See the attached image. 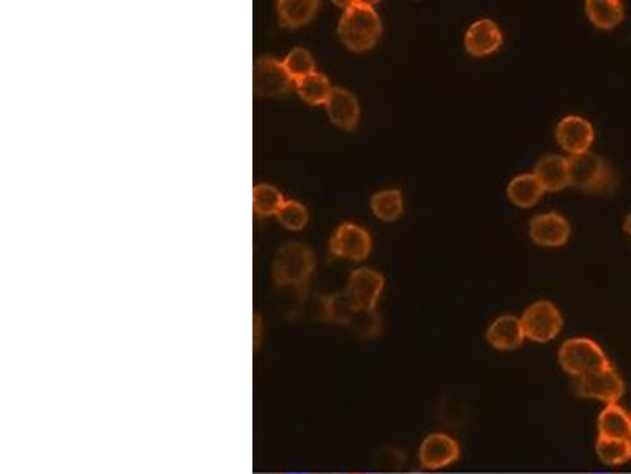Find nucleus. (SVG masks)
<instances>
[{
  "label": "nucleus",
  "mask_w": 631,
  "mask_h": 474,
  "mask_svg": "<svg viewBox=\"0 0 631 474\" xmlns=\"http://www.w3.org/2000/svg\"><path fill=\"white\" fill-rule=\"evenodd\" d=\"M337 5L344 8L338 24V36L342 45L354 53H365L376 46L382 36V23L371 2L354 0L337 2Z\"/></svg>",
  "instance_id": "f257e3e1"
},
{
  "label": "nucleus",
  "mask_w": 631,
  "mask_h": 474,
  "mask_svg": "<svg viewBox=\"0 0 631 474\" xmlns=\"http://www.w3.org/2000/svg\"><path fill=\"white\" fill-rule=\"evenodd\" d=\"M314 316L321 321L348 326L361 337H374L381 332V318L376 310H361L355 307L351 297L342 293L314 299Z\"/></svg>",
  "instance_id": "f03ea898"
},
{
  "label": "nucleus",
  "mask_w": 631,
  "mask_h": 474,
  "mask_svg": "<svg viewBox=\"0 0 631 474\" xmlns=\"http://www.w3.org/2000/svg\"><path fill=\"white\" fill-rule=\"evenodd\" d=\"M314 253L307 245L299 242H290L278 250L271 275L273 282L281 290H290L299 299L307 297L308 284L313 277Z\"/></svg>",
  "instance_id": "7ed1b4c3"
},
{
  "label": "nucleus",
  "mask_w": 631,
  "mask_h": 474,
  "mask_svg": "<svg viewBox=\"0 0 631 474\" xmlns=\"http://www.w3.org/2000/svg\"><path fill=\"white\" fill-rule=\"evenodd\" d=\"M570 185L585 193H606L617 184L616 172L600 155L585 152L568 159Z\"/></svg>",
  "instance_id": "20e7f679"
},
{
  "label": "nucleus",
  "mask_w": 631,
  "mask_h": 474,
  "mask_svg": "<svg viewBox=\"0 0 631 474\" xmlns=\"http://www.w3.org/2000/svg\"><path fill=\"white\" fill-rule=\"evenodd\" d=\"M557 357L561 367L573 378H581L611 366L602 346L585 337L570 338L564 342Z\"/></svg>",
  "instance_id": "39448f33"
},
{
  "label": "nucleus",
  "mask_w": 631,
  "mask_h": 474,
  "mask_svg": "<svg viewBox=\"0 0 631 474\" xmlns=\"http://www.w3.org/2000/svg\"><path fill=\"white\" fill-rule=\"evenodd\" d=\"M523 329L525 338L537 344H546L559 335L564 326L561 312L555 304L549 301H538L525 308L523 318Z\"/></svg>",
  "instance_id": "423d86ee"
},
{
  "label": "nucleus",
  "mask_w": 631,
  "mask_h": 474,
  "mask_svg": "<svg viewBox=\"0 0 631 474\" xmlns=\"http://www.w3.org/2000/svg\"><path fill=\"white\" fill-rule=\"evenodd\" d=\"M575 389L579 397L594 398L606 405H613L619 402V398L624 396L626 385H624V379L620 378L619 374L614 370L613 366H609L594 374L576 378Z\"/></svg>",
  "instance_id": "0eeeda50"
},
{
  "label": "nucleus",
  "mask_w": 631,
  "mask_h": 474,
  "mask_svg": "<svg viewBox=\"0 0 631 474\" xmlns=\"http://www.w3.org/2000/svg\"><path fill=\"white\" fill-rule=\"evenodd\" d=\"M295 81L284 68L283 62L273 57H260L254 66V92L260 97H281L294 89Z\"/></svg>",
  "instance_id": "6e6552de"
},
{
  "label": "nucleus",
  "mask_w": 631,
  "mask_h": 474,
  "mask_svg": "<svg viewBox=\"0 0 631 474\" xmlns=\"http://www.w3.org/2000/svg\"><path fill=\"white\" fill-rule=\"evenodd\" d=\"M372 241L365 228L354 223L338 226L331 239V255L344 260L361 261L371 253Z\"/></svg>",
  "instance_id": "1a4fd4ad"
},
{
  "label": "nucleus",
  "mask_w": 631,
  "mask_h": 474,
  "mask_svg": "<svg viewBox=\"0 0 631 474\" xmlns=\"http://www.w3.org/2000/svg\"><path fill=\"white\" fill-rule=\"evenodd\" d=\"M382 273H376L368 267H361L351 273L346 286V294L361 310H376L379 297L382 294Z\"/></svg>",
  "instance_id": "9d476101"
},
{
  "label": "nucleus",
  "mask_w": 631,
  "mask_h": 474,
  "mask_svg": "<svg viewBox=\"0 0 631 474\" xmlns=\"http://www.w3.org/2000/svg\"><path fill=\"white\" fill-rule=\"evenodd\" d=\"M461 449L456 439L447 433H431L420 445V463L426 469H441L458 460Z\"/></svg>",
  "instance_id": "9b49d317"
},
{
  "label": "nucleus",
  "mask_w": 631,
  "mask_h": 474,
  "mask_svg": "<svg viewBox=\"0 0 631 474\" xmlns=\"http://www.w3.org/2000/svg\"><path fill=\"white\" fill-rule=\"evenodd\" d=\"M555 138L562 149L572 155L585 154L594 142L595 133L589 120L579 116H566L555 127Z\"/></svg>",
  "instance_id": "f8f14e48"
},
{
  "label": "nucleus",
  "mask_w": 631,
  "mask_h": 474,
  "mask_svg": "<svg viewBox=\"0 0 631 474\" xmlns=\"http://www.w3.org/2000/svg\"><path fill=\"white\" fill-rule=\"evenodd\" d=\"M572 228L561 213L549 212L537 215L531 220L529 234L537 245L542 247H562L570 237Z\"/></svg>",
  "instance_id": "ddd939ff"
},
{
  "label": "nucleus",
  "mask_w": 631,
  "mask_h": 474,
  "mask_svg": "<svg viewBox=\"0 0 631 474\" xmlns=\"http://www.w3.org/2000/svg\"><path fill=\"white\" fill-rule=\"evenodd\" d=\"M325 109L331 122L342 130L352 131L357 129L361 120V103L352 92L333 88L331 98L325 103Z\"/></svg>",
  "instance_id": "4468645a"
},
{
  "label": "nucleus",
  "mask_w": 631,
  "mask_h": 474,
  "mask_svg": "<svg viewBox=\"0 0 631 474\" xmlns=\"http://www.w3.org/2000/svg\"><path fill=\"white\" fill-rule=\"evenodd\" d=\"M501 45V29L491 19H478L467 29L464 36V47L473 57H484L496 53Z\"/></svg>",
  "instance_id": "2eb2a0df"
},
{
  "label": "nucleus",
  "mask_w": 631,
  "mask_h": 474,
  "mask_svg": "<svg viewBox=\"0 0 631 474\" xmlns=\"http://www.w3.org/2000/svg\"><path fill=\"white\" fill-rule=\"evenodd\" d=\"M486 338L493 348L499 351H512L519 348L525 340L523 323L514 314L499 316L486 332Z\"/></svg>",
  "instance_id": "dca6fc26"
},
{
  "label": "nucleus",
  "mask_w": 631,
  "mask_h": 474,
  "mask_svg": "<svg viewBox=\"0 0 631 474\" xmlns=\"http://www.w3.org/2000/svg\"><path fill=\"white\" fill-rule=\"evenodd\" d=\"M544 191H561L570 185L568 159L561 155H544L532 172Z\"/></svg>",
  "instance_id": "f3484780"
},
{
  "label": "nucleus",
  "mask_w": 631,
  "mask_h": 474,
  "mask_svg": "<svg viewBox=\"0 0 631 474\" xmlns=\"http://www.w3.org/2000/svg\"><path fill=\"white\" fill-rule=\"evenodd\" d=\"M316 0H280L277 4L278 19L283 27L297 29L311 23L319 10Z\"/></svg>",
  "instance_id": "a211bd4d"
},
{
  "label": "nucleus",
  "mask_w": 631,
  "mask_h": 474,
  "mask_svg": "<svg viewBox=\"0 0 631 474\" xmlns=\"http://www.w3.org/2000/svg\"><path fill=\"white\" fill-rule=\"evenodd\" d=\"M598 435L608 438H630L631 416L617 403L606 405L602 415L598 416Z\"/></svg>",
  "instance_id": "6ab92c4d"
},
{
  "label": "nucleus",
  "mask_w": 631,
  "mask_h": 474,
  "mask_svg": "<svg viewBox=\"0 0 631 474\" xmlns=\"http://www.w3.org/2000/svg\"><path fill=\"white\" fill-rule=\"evenodd\" d=\"M585 13L598 29H614L624 21V5L619 0H587Z\"/></svg>",
  "instance_id": "aec40b11"
},
{
  "label": "nucleus",
  "mask_w": 631,
  "mask_h": 474,
  "mask_svg": "<svg viewBox=\"0 0 631 474\" xmlns=\"http://www.w3.org/2000/svg\"><path fill=\"white\" fill-rule=\"evenodd\" d=\"M544 190L534 174H521L508 184V200L521 209L532 208L542 198Z\"/></svg>",
  "instance_id": "412c9836"
},
{
  "label": "nucleus",
  "mask_w": 631,
  "mask_h": 474,
  "mask_svg": "<svg viewBox=\"0 0 631 474\" xmlns=\"http://www.w3.org/2000/svg\"><path fill=\"white\" fill-rule=\"evenodd\" d=\"M295 90L300 95L301 100L307 101L308 105H325L331 98L333 88L327 77L316 71L295 81Z\"/></svg>",
  "instance_id": "4be33fe9"
},
{
  "label": "nucleus",
  "mask_w": 631,
  "mask_h": 474,
  "mask_svg": "<svg viewBox=\"0 0 631 474\" xmlns=\"http://www.w3.org/2000/svg\"><path fill=\"white\" fill-rule=\"evenodd\" d=\"M372 213L382 222H395L402 215V195L400 190H383L371 198Z\"/></svg>",
  "instance_id": "5701e85b"
},
{
  "label": "nucleus",
  "mask_w": 631,
  "mask_h": 474,
  "mask_svg": "<svg viewBox=\"0 0 631 474\" xmlns=\"http://www.w3.org/2000/svg\"><path fill=\"white\" fill-rule=\"evenodd\" d=\"M596 456L606 465H622L631 459L630 445L626 439L600 437L596 439Z\"/></svg>",
  "instance_id": "b1692460"
},
{
  "label": "nucleus",
  "mask_w": 631,
  "mask_h": 474,
  "mask_svg": "<svg viewBox=\"0 0 631 474\" xmlns=\"http://www.w3.org/2000/svg\"><path fill=\"white\" fill-rule=\"evenodd\" d=\"M284 204V198L280 190L271 185H256L253 190V209L256 215L269 217L280 212Z\"/></svg>",
  "instance_id": "393cba45"
},
{
  "label": "nucleus",
  "mask_w": 631,
  "mask_h": 474,
  "mask_svg": "<svg viewBox=\"0 0 631 474\" xmlns=\"http://www.w3.org/2000/svg\"><path fill=\"white\" fill-rule=\"evenodd\" d=\"M283 66L294 81H299L301 77L316 73L313 56L305 47L292 49L283 60Z\"/></svg>",
  "instance_id": "a878e982"
},
{
  "label": "nucleus",
  "mask_w": 631,
  "mask_h": 474,
  "mask_svg": "<svg viewBox=\"0 0 631 474\" xmlns=\"http://www.w3.org/2000/svg\"><path fill=\"white\" fill-rule=\"evenodd\" d=\"M277 215L281 225L286 226L288 230H292V232L303 230L307 226L308 219H310L307 208L297 201H284Z\"/></svg>",
  "instance_id": "bb28decb"
},
{
  "label": "nucleus",
  "mask_w": 631,
  "mask_h": 474,
  "mask_svg": "<svg viewBox=\"0 0 631 474\" xmlns=\"http://www.w3.org/2000/svg\"><path fill=\"white\" fill-rule=\"evenodd\" d=\"M624 230H626L628 234L631 236V213L626 217V223H624Z\"/></svg>",
  "instance_id": "cd10ccee"
},
{
  "label": "nucleus",
  "mask_w": 631,
  "mask_h": 474,
  "mask_svg": "<svg viewBox=\"0 0 631 474\" xmlns=\"http://www.w3.org/2000/svg\"><path fill=\"white\" fill-rule=\"evenodd\" d=\"M626 441H628V445H630V450H631V437H630V438L626 439Z\"/></svg>",
  "instance_id": "c85d7f7f"
}]
</instances>
